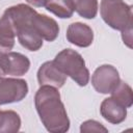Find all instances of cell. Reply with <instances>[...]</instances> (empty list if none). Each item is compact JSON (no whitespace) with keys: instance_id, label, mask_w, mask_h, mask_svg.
<instances>
[{"instance_id":"9a60e30c","label":"cell","mask_w":133,"mask_h":133,"mask_svg":"<svg viewBox=\"0 0 133 133\" xmlns=\"http://www.w3.org/2000/svg\"><path fill=\"white\" fill-rule=\"evenodd\" d=\"M45 8L60 19H69L74 14V7L70 0H50Z\"/></svg>"},{"instance_id":"277c9868","label":"cell","mask_w":133,"mask_h":133,"mask_svg":"<svg viewBox=\"0 0 133 133\" xmlns=\"http://www.w3.org/2000/svg\"><path fill=\"white\" fill-rule=\"evenodd\" d=\"M100 14L112 29L123 31L132 26V7L124 0H102Z\"/></svg>"},{"instance_id":"5bb4252c","label":"cell","mask_w":133,"mask_h":133,"mask_svg":"<svg viewBox=\"0 0 133 133\" xmlns=\"http://www.w3.org/2000/svg\"><path fill=\"white\" fill-rule=\"evenodd\" d=\"M74 11H76L80 17L84 19H95L98 9L99 3L98 0H70Z\"/></svg>"},{"instance_id":"8992f818","label":"cell","mask_w":133,"mask_h":133,"mask_svg":"<svg viewBox=\"0 0 133 133\" xmlns=\"http://www.w3.org/2000/svg\"><path fill=\"white\" fill-rule=\"evenodd\" d=\"M121 81L118 71L111 64H102L98 66L92 76L91 84L100 94H110Z\"/></svg>"},{"instance_id":"7c38bea8","label":"cell","mask_w":133,"mask_h":133,"mask_svg":"<svg viewBox=\"0 0 133 133\" xmlns=\"http://www.w3.org/2000/svg\"><path fill=\"white\" fill-rule=\"evenodd\" d=\"M16 32L7 20V18L2 15L0 18V52H9L15 46Z\"/></svg>"},{"instance_id":"d6986e66","label":"cell","mask_w":133,"mask_h":133,"mask_svg":"<svg viewBox=\"0 0 133 133\" xmlns=\"http://www.w3.org/2000/svg\"><path fill=\"white\" fill-rule=\"evenodd\" d=\"M29 4L35 6V7H45L46 4L50 1V0H26Z\"/></svg>"},{"instance_id":"ba28073f","label":"cell","mask_w":133,"mask_h":133,"mask_svg":"<svg viewBox=\"0 0 133 133\" xmlns=\"http://www.w3.org/2000/svg\"><path fill=\"white\" fill-rule=\"evenodd\" d=\"M39 85H50L56 88H60L66 81V75H64L54 63L53 60L44 62L36 74Z\"/></svg>"},{"instance_id":"ffe728a7","label":"cell","mask_w":133,"mask_h":133,"mask_svg":"<svg viewBox=\"0 0 133 133\" xmlns=\"http://www.w3.org/2000/svg\"><path fill=\"white\" fill-rule=\"evenodd\" d=\"M5 74H4V71H3V68H2V62H1V52H0V77H4Z\"/></svg>"},{"instance_id":"5b68a950","label":"cell","mask_w":133,"mask_h":133,"mask_svg":"<svg viewBox=\"0 0 133 133\" xmlns=\"http://www.w3.org/2000/svg\"><path fill=\"white\" fill-rule=\"evenodd\" d=\"M28 94V84L24 79L0 77V105L21 102Z\"/></svg>"},{"instance_id":"4fadbf2b","label":"cell","mask_w":133,"mask_h":133,"mask_svg":"<svg viewBox=\"0 0 133 133\" xmlns=\"http://www.w3.org/2000/svg\"><path fill=\"white\" fill-rule=\"evenodd\" d=\"M21 128V117L14 110H0V133L18 132Z\"/></svg>"},{"instance_id":"3957f363","label":"cell","mask_w":133,"mask_h":133,"mask_svg":"<svg viewBox=\"0 0 133 133\" xmlns=\"http://www.w3.org/2000/svg\"><path fill=\"white\" fill-rule=\"evenodd\" d=\"M55 65L66 77H71L79 86H86L89 81V71L80 53L73 49L61 50L53 59Z\"/></svg>"},{"instance_id":"52a82bcc","label":"cell","mask_w":133,"mask_h":133,"mask_svg":"<svg viewBox=\"0 0 133 133\" xmlns=\"http://www.w3.org/2000/svg\"><path fill=\"white\" fill-rule=\"evenodd\" d=\"M1 62L5 76L19 77L25 75L30 69V60L24 54L18 52L1 53Z\"/></svg>"},{"instance_id":"9c48e42d","label":"cell","mask_w":133,"mask_h":133,"mask_svg":"<svg viewBox=\"0 0 133 133\" xmlns=\"http://www.w3.org/2000/svg\"><path fill=\"white\" fill-rule=\"evenodd\" d=\"M65 36L68 42L80 48L89 47L94 42L92 29L87 24L81 22H74L70 24L66 29Z\"/></svg>"},{"instance_id":"ac0fdd59","label":"cell","mask_w":133,"mask_h":133,"mask_svg":"<svg viewBox=\"0 0 133 133\" xmlns=\"http://www.w3.org/2000/svg\"><path fill=\"white\" fill-rule=\"evenodd\" d=\"M122 38L124 41V44H126L129 48H131V42H132V26L126 28L122 31Z\"/></svg>"},{"instance_id":"6da1fadb","label":"cell","mask_w":133,"mask_h":133,"mask_svg":"<svg viewBox=\"0 0 133 133\" xmlns=\"http://www.w3.org/2000/svg\"><path fill=\"white\" fill-rule=\"evenodd\" d=\"M34 105L47 131L52 133L69 131L70 119L58 88L50 85H41L34 96Z\"/></svg>"},{"instance_id":"2e32d148","label":"cell","mask_w":133,"mask_h":133,"mask_svg":"<svg viewBox=\"0 0 133 133\" xmlns=\"http://www.w3.org/2000/svg\"><path fill=\"white\" fill-rule=\"evenodd\" d=\"M111 97L114 98L116 101H118L121 104H123L126 108H130L133 104V95H132V88L131 86L124 82L119 81L116 87L110 92Z\"/></svg>"},{"instance_id":"7a4b0ae2","label":"cell","mask_w":133,"mask_h":133,"mask_svg":"<svg viewBox=\"0 0 133 133\" xmlns=\"http://www.w3.org/2000/svg\"><path fill=\"white\" fill-rule=\"evenodd\" d=\"M36 10L29 5L20 3L5 9L3 15L11 24L19 43L29 51H37L43 46V38L33 27L32 19Z\"/></svg>"},{"instance_id":"e0dca14e","label":"cell","mask_w":133,"mask_h":133,"mask_svg":"<svg viewBox=\"0 0 133 133\" xmlns=\"http://www.w3.org/2000/svg\"><path fill=\"white\" fill-rule=\"evenodd\" d=\"M80 132H104L107 133L108 129L104 127L100 122H97L95 119H88L81 124L80 126Z\"/></svg>"},{"instance_id":"30bf717a","label":"cell","mask_w":133,"mask_h":133,"mask_svg":"<svg viewBox=\"0 0 133 133\" xmlns=\"http://www.w3.org/2000/svg\"><path fill=\"white\" fill-rule=\"evenodd\" d=\"M100 112L108 123L113 125L123 123L127 117V108L112 97L103 100L100 106Z\"/></svg>"},{"instance_id":"8fae6325","label":"cell","mask_w":133,"mask_h":133,"mask_svg":"<svg viewBox=\"0 0 133 133\" xmlns=\"http://www.w3.org/2000/svg\"><path fill=\"white\" fill-rule=\"evenodd\" d=\"M32 24L36 32L47 42H53L59 34V26L57 22L43 14L36 12L32 19Z\"/></svg>"}]
</instances>
